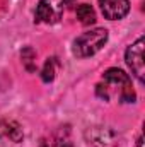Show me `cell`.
<instances>
[{
    "label": "cell",
    "mask_w": 145,
    "mask_h": 147,
    "mask_svg": "<svg viewBox=\"0 0 145 147\" xmlns=\"http://www.w3.org/2000/svg\"><path fill=\"white\" fill-rule=\"evenodd\" d=\"M96 92L104 101H109L113 94H116L121 103H135L137 101V94L132 87L130 75L119 69H108L103 74V82L96 86Z\"/></svg>",
    "instance_id": "6da1fadb"
},
{
    "label": "cell",
    "mask_w": 145,
    "mask_h": 147,
    "mask_svg": "<svg viewBox=\"0 0 145 147\" xmlns=\"http://www.w3.org/2000/svg\"><path fill=\"white\" fill-rule=\"evenodd\" d=\"M106 43H108V29L94 28L73 39L72 53L77 58H89L97 51H101Z\"/></svg>",
    "instance_id": "7a4b0ae2"
},
{
    "label": "cell",
    "mask_w": 145,
    "mask_h": 147,
    "mask_svg": "<svg viewBox=\"0 0 145 147\" xmlns=\"http://www.w3.org/2000/svg\"><path fill=\"white\" fill-rule=\"evenodd\" d=\"M144 50H145V39L140 36L133 45H130L125 51V60L126 65L130 67L132 74L137 77L140 84L145 82V63H144Z\"/></svg>",
    "instance_id": "3957f363"
},
{
    "label": "cell",
    "mask_w": 145,
    "mask_h": 147,
    "mask_svg": "<svg viewBox=\"0 0 145 147\" xmlns=\"http://www.w3.org/2000/svg\"><path fill=\"white\" fill-rule=\"evenodd\" d=\"M63 16V3L58 0H39L34 12V21L43 24H56Z\"/></svg>",
    "instance_id": "277c9868"
},
{
    "label": "cell",
    "mask_w": 145,
    "mask_h": 147,
    "mask_svg": "<svg viewBox=\"0 0 145 147\" xmlns=\"http://www.w3.org/2000/svg\"><path fill=\"white\" fill-rule=\"evenodd\" d=\"M104 19L119 21L130 12V0H97Z\"/></svg>",
    "instance_id": "5b68a950"
},
{
    "label": "cell",
    "mask_w": 145,
    "mask_h": 147,
    "mask_svg": "<svg viewBox=\"0 0 145 147\" xmlns=\"http://www.w3.org/2000/svg\"><path fill=\"white\" fill-rule=\"evenodd\" d=\"M85 139L94 147H111L116 140V134L109 127H92L87 128Z\"/></svg>",
    "instance_id": "8992f818"
},
{
    "label": "cell",
    "mask_w": 145,
    "mask_h": 147,
    "mask_svg": "<svg viewBox=\"0 0 145 147\" xmlns=\"http://www.w3.org/2000/svg\"><path fill=\"white\" fill-rule=\"evenodd\" d=\"M72 137H70V127H60L53 134H50L46 139H43L41 147H72Z\"/></svg>",
    "instance_id": "52a82bcc"
},
{
    "label": "cell",
    "mask_w": 145,
    "mask_h": 147,
    "mask_svg": "<svg viewBox=\"0 0 145 147\" xmlns=\"http://www.w3.org/2000/svg\"><path fill=\"white\" fill-rule=\"evenodd\" d=\"M0 137H5L15 144L22 142L24 139V132L21 128V125L14 120H2L0 121Z\"/></svg>",
    "instance_id": "ba28073f"
},
{
    "label": "cell",
    "mask_w": 145,
    "mask_h": 147,
    "mask_svg": "<svg viewBox=\"0 0 145 147\" xmlns=\"http://www.w3.org/2000/svg\"><path fill=\"white\" fill-rule=\"evenodd\" d=\"M75 14H77V19L80 21V24H84V26H91V24L96 22V10H94L89 3H80V5H77Z\"/></svg>",
    "instance_id": "9c48e42d"
},
{
    "label": "cell",
    "mask_w": 145,
    "mask_h": 147,
    "mask_svg": "<svg viewBox=\"0 0 145 147\" xmlns=\"http://www.w3.org/2000/svg\"><path fill=\"white\" fill-rule=\"evenodd\" d=\"M56 65H58V60L55 57H50L46 58L43 69H41V79L43 82H51L55 79V74H56Z\"/></svg>",
    "instance_id": "30bf717a"
},
{
    "label": "cell",
    "mask_w": 145,
    "mask_h": 147,
    "mask_svg": "<svg viewBox=\"0 0 145 147\" xmlns=\"http://www.w3.org/2000/svg\"><path fill=\"white\" fill-rule=\"evenodd\" d=\"M21 58H22V65L29 72H36V51L31 46H26L21 51Z\"/></svg>",
    "instance_id": "8fae6325"
},
{
    "label": "cell",
    "mask_w": 145,
    "mask_h": 147,
    "mask_svg": "<svg viewBox=\"0 0 145 147\" xmlns=\"http://www.w3.org/2000/svg\"><path fill=\"white\" fill-rule=\"evenodd\" d=\"M75 0H62V3H63V7H67V5H72Z\"/></svg>",
    "instance_id": "7c38bea8"
},
{
    "label": "cell",
    "mask_w": 145,
    "mask_h": 147,
    "mask_svg": "<svg viewBox=\"0 0 145 147\" xmlns=\"http://www.w3.org/2000/svg\"><path fill=\"white\" fill-rule=\"evenodd\" d=\"M137 146H138V147H144V139H142V135L138 137V140H137Z\"/></svg>",
    "instance_id": "4fadbf2b"
}]
</instances>
